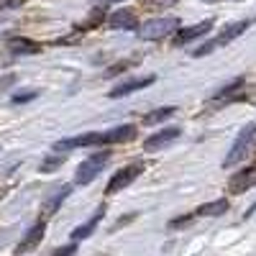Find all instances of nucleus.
<instances>
[{
	"mask_svg": "<svg viewBox=\"0 0 256 256\" xmlns=\"http://www.w3.org/2000/svg\"><path fill=\"white\" fill-rule=\"evenodd\" d=\"M44 233H46V220L41 218L36 226H31V228L26 230V236L20 238V244L16 246V254H26V251H34V248L38 246V241L44 238Z\"/></svg>",
	"mask_w": 256,
	"mask_h": 256,
	"instance_id": "1a4fd4ad",
	"label": "nucleus"
},
{
	"mask_svg": "<svg viewBox=\"0 0 256 256\" xmlns=\"http://www.w3.org/2000/svg\"><path fill=\"white\" fill-rule=\"evenodd\" d=\"M246 28H248V20H236V24H228V26L223 28V34L216 38V44H218V46H220V44H230V41L238 38Z\"/></svg>",
	"mask_w": 256,
	"mask_h": 256,
	"instance_id": "dca6fc26",
	"label": "nucleus"
},
{
	"mask_svg": "<svg viewBox=\"0 0 256 256\" xmlns=\"http://www.w3.org/2000/svg\"><path fill=\"white\" fill-rule=\"evenodd\" d=\"M172 3H174V0H154L152 6H159V8H162V6H172Z\"/></svg>",
	"mask_w": 256,
	"mask_h": 256,
	"instance_id": "bb28decb",
	"label": "nucleus"
},
{
	"mask_svg": "<svg viewBox=\"0 0 256 256\" xmlns=\"http://www.w3.org/2000/svg\"><path fill=\"white\" fill-rule=\"evenodd\" d=\"M180 128L177 126H172V128H162V131H156V134H152L146 141H144V152H159V148H164V146H169V144H174L177 138H180Z\"/></svg>",
	"mask_w": 256,
	"mask_h": 256,
	"instance_id": "423d86ee",
	"label": "nucleus"
},
{
	"mask_svg": "<svg viewBox=\"0 0 256 256\" xmlns=\"http://www.w3.org/2000/svg\"><path fill=\"white\" fill-rule=\"evenodd\" d=\"M34 98H36V90H28L26 95H16L13 102H26V100H34Z\"/></svg>",
	"mask_w": 256,
	"mask_h": 256,
	"instance_id": "b1692460",
	"label": "nucleus"
},
{
	"mask_svg": "<svg viewBox=\"0 0 256 256\" xmlns=\"http://www.w3.org/2000/svg\"><path fill=\"white\" fill-rule=\"evenodd\" d=\"M254 144H256V126L251 123V126H246L244 131L238 134V138L233 141L228 156L223 159V166H236L238 162H244V159H246V154L254 148Z\"/></svg>",
	"mask_w": 256,
	"mask_h": 256,
	"instance_id": "f257e3e1",
	"label": "nucleus"
},
{
	"mask_svg": "<svg viewBox=\"0 0 256 256\" xmlns=\"http://www.w3.org/2000/svg\"><path fill=\"white\" fill-rule=\"evenodd\" d=\"M180 28V18L174 16H166V18H154V20H146V24L138 28V36L144 41H159L164 36H169L172 31Z\"/></svg>",
	"mask_w": 256,
	"mask_h": 256,
	"instance_id": "7ed1b4c3",
	"label": "nucleus"
},
{
	"mask_svg": "<svg viewBox=\"0 0 256 256\" xmlns=\"http://www.w3.org/2000/svg\"><path fill=\"white\" fill-rule=\"evenodd\" d=\"M136 136V126L126 123V126H116L110 131H102L100 146H110V144H123V141H131Z\"/></svg>",
	"mask_w": 256,
	"mask_h": 256,
	"instance_id": "9b49d317",
	"label": "nucleus"
},
{
	"mask_svg": "<svg viewBox=\"0 0 256 256\" xmlns=\"http://www.w3.org/2000/svg\"><path fill=\"white\" fill-rule=\"evenodd\" d=\"M254 184H256V164L254 166H246V169H241V172L233 174L230 182H228V190L233 192V195H241V192L251 190Z\"/></svg>",
	"mask_w": 256,
	"mask_h": 256,
	"instance_id": "6e6552de",
	"label": "nucleus"
},
{
	"mask_svg": "<svg viewBox=\"0 0 256 256\" xmlns=\"http://www.w3.org/2000/svg\"><path fill=\"white\" fill-rule=\"evenodd\" d=\"M212 28V20L208 18V20H200V24H195V26H187V28H182L180 34H177V44H190V41H195V38H200V36H205L208 31Z\"/></svg>",
	"mask_w": 256,
	"mask_h": 256,
	"instance_id": "ddd939ff",
	"label": "nucleus"
},
{
	"mask_svg": "<svg viewBox=\"0 0 256 256\" xmlns=\"http://www.w3.org/2000/svg\"><path fill=\"white\" fill-rule=\"evenodd\" d=\"M74 251H77V246L72 244V246H62V248H56L54 254H56V256H62V254H74Z\"/></svg>",
	"mask_w": 256,
	"mask_h": 256,
	"instance_id": "393cba45",
	"label": "nucleus"
},
{
	"mask_svg": "<svg viewBox=\"0 0 256 256\" xmlns=\"http://www.w3.org/2000/svg\"><path fill=\"white\" fill-rule=\"evenodd\" d=\"M174 113H177L174 105H166V108H159V110H154L152 116H146L144 123H146V126H154V123H162V120H166V118H172Z\"/></svg>",
	"mask_w": 256,
	"mask_h": 256,
	"instance_id": "a211bd4d",
	"label": "nucleus"
},
{
	"mask_svg": "<svg viewBox=\"0 0 256 256\" xmlns=\"http://www.w3.org/2000/svg\"><path fill=\"white\" fill-rule=\"evenodd\" d=\"M105 216V208L100 205L92 216H90V220L88 223H82V226H77L74 230H72V241H82V238H90V233L98 228V223H100V218Z\"/></svg>",
	"mask_w": 256,
	"mask_h": 256,
	"instance_id": "2eb2a0df",
	"label": "nucleus"
},
{
	"mask_svg": "<svg viewBox=\"0 0 256 256\" xmlns=\"http://www.w3.org/2000/svg\"><path fill=\"white\" fill-rule=\"evenodd\" d=\"M64 159H67V154H54V156H49V159H44L41 162V172H52V169H56V166H62L64 164Z\"/></svg>",
	"mask_w": 256,
	"mask_h": 256,
	"instance_id": "aec40b11",
	"label": "nucleus"
},
{
	"mask_svg": "<svg viewBox=\"0 0 256 256\" xmlns=\"http://www.w3.org/2000/svg\"><path fill=\"white\" fill-rule=\"evenodd\" d=\"M192 220V216H184V218H177V220H172V228H180V226H187Z\"/></svg>",
	"mask_w": 256,
	"mask_h": 256,
	"instance_id": "a878e982",
	"label": "nucleus"
},
{
	"mask_svg": "<svg viewBox=\"0 0 256 256\" xmlns=\"http://www.w3.org/2000/svg\"><path fill=\"white\" fill-rule=\"evenodd\" d=\"M218 44H216V38H212V41H208V44H202V46H198L195 52H192V56H205V54H210L212 49H216Z\"/></svg>",
	"mask_w": 256,
	"mask_h": 256,
	"instance_id": "412c9836",
	"label": "nucleus"
},
{
	"mask_svg": "<svg viewBox=\"0 0 256 256\" xmlns=\"http://www.w3.org/2000/svg\"><path fill=\"white\" fill-rule=\"evenodd\" d=\"M141 172H144V162H134V164H128V166L118 169V172L110 177L108 187H105V195H116V192L126 190L128 184H131V182L141 174Z\"/></svg>",
	"mask_w": 256,
	"mask_h": 256,
	"instance_id": "20e7f679",
	"label": "nucleus"
},
{
	"mask_svg": "<svg viewBox=\"0 0 256 256\" xmlns=\"http://www.w3.org/2000/svg\"><path fill=\"white\" fill-rule=\"evenodd\" d=\"M241 88H244V77H236L230 84H226V88H220L216 92V100H233V92L241 90Z\"/></svg>",
	"mask_w": 256,
	"mask_h": 256,
	"instance_id": "6ab92c4d",
	"label": "nucleus"
},
{
	"mask_svg": "<svg viewBox=\"0 0 256 256\" xmlns=\"http://www.w3.org/2000/svg\"><path fill=\"white\" fill-rule=\"evenodd\" d=\"M26 0H0V10H13V8H20Z\"/></svg>",
	"mask_w": 256,
	"mask_h": 256,
	"instance_id": "4be33fe9",
	"label": "nucleus"
},
{
	"mask_svg": "<svg viewBox=\"0 0 256 256\" xmlns=\"http://www.w3.org/2000/svg\"><path fill=\"white\" fill-rule=\"evenodd\" d=\"M100 138H102V131H90L74 138H62V141H54V152H70V148H77V146H100Z\"/></svg>",
	"mask_w": 256,
	"mask_h": 256,
	"instance_id": "0eeeda50",
	"label": "nucleus"
},
{
	"mask_svg": "<svg viewBox=\"0 0 256 256\" xmlns=\"http://www.w3.org/2000/svg\"><path fill=\"white\" fill-rule=\"evenodd\" d=\"M110 162V152L108 148H102V152H98V154H92V156H88L80 166H77V174H74V182L77 184H90L100 172H102V166Z\"/></svg>",
	"mask_w": 256,
	"mask_h": 256,
	"instance_id": "f03ea898",
	"label": "nucleus"
},
{
	"mask_svg": "<svg viewBox=\"0 0 256 256\" xmlns=\"http://www.w3.org/2000/svg\"><path fill=\"white\" fill-rule=\"evenodd\" d=\"M148 84H154V74H148V77H131V80H123L120 84H116L108 95H110V98H123V95H131V92H136V90L148 88Z\"/></svg>",
	"mask_w": 256,
	"mask_h": 256,
	"instance_id": "9d476101",
	"label": "nucleus"
},
{
	"mask_svg": "<svg viewBox=\"0 0 256 256\" xmlns=\"http://www.w3.org/2000/svg\"><path fill=\"white\" fill-rule=\"evenodd\" d=\"M13 82H16V77H13V74H6V77H0V92H3L6 88H10Z\"/></svg>",
	"mask_w": 256,
	"mask_h": 256,
	"instance_id": "5701e85b",
	"label": "nucleus"
},
{
	"mask_svg": "<svg viewBox=\"0 0 256 256\" xmlns=\"http://www.w3.org/2000/svg\"><path fill=\"white\" fill-rule=\"evenodd\" d=\"M8 52H13V54H38L41 44L34 38H26V36H13L8 41Z\"/></svg>",
	"mask_w": 256,
	"mask_h": 256,
	"instance_id": "4468645a",
	"label": "nucleus"
},
{
	"mask_svg": "<svg viewBox=\"0 0 256 256\" xmlns=\"http://www.w3.org/2000/svg\"><path fill=\"white\" fill-rule=\"evenodd\" d=\"M70 192H72V187H70V184H56V187L49 192V195L44 198V202H41V218H44V220H46V218H52L54 212L62 208V202L70 198Z\"/></svg>",
	"mask_w": 256,
	"mask_h": 256,
	"instance_id": "39448f33",
	"label": "nucleus"
},
{
	"mask_svg": "<svg viewBox=\"0 0 256 256\" xmlns=\"http://www.w3.org/2000/svg\"><path fill=\"white\" fill-rule=\"evenodd\" d=\"M108 26H110V28H116V31H131V28H136V26H138V18H136V13H134V10L123 8V10H116V13L108 18Z\"/></svg>",
	"mask_w": 256,
	"mask_h": 256,
	"instance_id": "f8f14e48",
	"label": "nucleus"
},
{
	"mask_svg": "<svg viewBox=\"0 0 256 256\" xmlns=\"http://www.w3.org/2000/svg\"><path fill=\"white\" fill-rule=\"evenodd\" d=\"M228 210V200L220 198V200H212V202H205L202 208L195 210V216H205V218H216V216H226Z\"/></svg>",
	"mask_w": 256,
	"mask_h": 256,
	"instance_id": "f3484780",
	"label": "nucleus"
}]
</instances>
